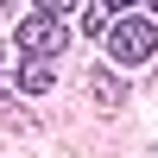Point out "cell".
Masks as SVG:
<instances>
[{
	"instance_id": "6da1fadb",
	"label": "cell",
	"mask_w": 158,
	"mask_h": 158,
	"mask_svg": "<svg viewBox=\"0 0 158 158\" xmlns=\"http://www.w3.org/2000/svg\"><path fill=\"white\" fill-rule=\"evenodd\" d=\"M70 6H25L13 25V89L44 95L57 82V57L70 51Z\"/></svg>"
},
{
	"instance_id": "7a4b0ae2",
	"label": "cell",
	"mask_w": 158,
	"mask_h": 158,
	"mask_svg": "<svg viewBox=\"0 0 158 158\" xmlns=\"http://www.w3.org/2000/svg\"><path fill=\"white\" fill-rule=\"evenodd\" d=\"M101 51H108V70H139V63H152L158 19L152 13H120V19L108 25V38H101Z\"/></svg>"
},
{
	"instance_id": "3957f363",
	"label": "cell",
	"mask_w": 158,
	"mask_h": 158,
	"mask_svg": "<svg viewBox=\"0 0 158 158\" xmlns=\"http://www.w3.org/2000/svg\"><path fill=\"white\" fill-rule=\"evenodd\" d=\"M89 89H95V101H108V108H120V101H127V82H120V70H108V63L89 76Z\"/></svg>"
},
{
	"instance_id": "277c9868",
	"label": "cell",
	"mask_w": 158,
	"mask_h": 158,
	"mask_svg": "<svg viewBox=\"0 0 158 158\" xmlns=\"http://www.w3.org/2000/svg\"><path fill=\"white\" fill-rule=\"evenodd\" d=\"M114 19H120V6H114V0H108V6H82V13H76V25H82V32H101V38H108Z\"/></svg>"
},
{
	"instance_id": "5b68a950",
	"label": "cell",
	"mask_w": 158,
	"mask_h": 158,
	"mask_svg": "<svg viewBox=\"0 0 158 158\" xmlns=\"http://www.w3.org/2000/svg\"><path fill=\"white\" fill-rule=\"evenodd\" d=\"M13 95V44H0V101Z\"/></svg>"
}]
</instances>
